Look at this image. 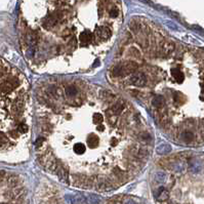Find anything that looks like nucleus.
<instances>
[{
    "instance_id": "obj_10",
    "label": "nucleus",
    "mask_w": 204,
    "mask_h": 204,
    "mask_svg": "<svg viewBox=\"0 0 204 204\" xmlns=\"http://www.w3.org/2000/svg\"><path fill=\"white\" fill-rule=\"evenodd\" d=\"M73 151H74V153L76 154H83L85 153L86 148H85V146L82 145V144H77V145H74V147H73Z\"/></svg>"
},
{
    "instance_id": "obj_14",
    "label": "nucleus",
    "mask_w": 204,
    "mask_h": 204,
    "mask_svg": "<svg viewBox=\"0 0 204 204\" xmlns=\"http://www.w3.org/2000/svg\"><path fill=\"white\" fill-rule=\"evenodd\" d=\"M93 117H95V120L97 121V123H101V122L103 121V120H104V116H103V115L101 114V113H95Z\"/></svg>"
},
{
    "instance_id": "obj_7",
    "label": "nucleus",
    "mask_w": 204,
    "mask_h": 204,
    "mask_svg": "<svg viewBox=\"0 0 204 204\" xmlns=\"http://www.w3.org/2000/svg\"><path fill=\"white\" fill-rule=\"evenodd\" d=\"M124 109H125L124 102H123V101H118L117 103H115V104L112 106V108H111V111H112V112L114 113L115 115H117V114H119V113L122 112Z\"/></svg>"
},
{
    "instance_id": "obj_4",
    "label": "nucleus",
    "mask_w": 204,
    "mask_h": 204,
    "mask_svg": "<svg viewBox=\"0 0 204 204\" xmlns=\"http://www.w3.org/2000/svg\"><path fill=\"white\" fill-rule=\"evenodd\" d=\"M176 49V45L174 43L170 42V41H164L161 44V52L163 54H171Z\"/></svg>"
},
{
    "instance_id": "obj_3",
    "label": "nucleus",
    "mask_w": 204,
    "mask_h": 204,
    "mask_svg": "<svg viewBox=\"0 0 204 204\" xmlns=\"http://www.w3.org/2000/svg\"><path fill=\"white\" fill-rule=\"evenodd\" d=\"M146 82H147V78H146V75L144 74L143 72H136L129 79L130 84H132L133 86H136V87L145 86Z\"/></svg>"
},
{
    "instance_id": "obj_11",
    "label": "nucleus",
    "mask_w": 204,
    "mask_h": 204,
    "mask_svg": "<svg viewBox=\"0 0 204 204\" xmlns=\"http://www.w3.org/2000/svg\"><path fill=\"white\" fill-rule=\"evenodd\" d=\"M87 144L90 146V147H95V145L99 144V138L95 136V135H89L87 138Z\"/></svg>"
},
{
    "instance_id": "obj_6",
    "label": "nucleus",
    "mask_w": 204,
    "mask_h": 204,
    "mask_svg": "<svg viewBox=\"0 0 204 204\" xmlns=\"http://www.w3.org/2000/svg\"><path fill=\"white\" fill-rule=\"evenodd\" d=\"M152 105L159 110V109H161V108L165 107V100H164V97H162V95H156V97H153Z\"/></svg>"
},
{
    "instance_id": "obj_1",
    "label": "nucleus",
    "mask_w": 204,
    "mask_h": 204,
    "mask_svg": "<svg viewBox=\"0 0 204 204\" xmlns=\"http://www.w3.org/2000/svg\"><path fill=\"white\" fill-rule=\"evenodd\" d=\"M7 64L0 60V151L7 149L11 140L21 136L17 118L25 107V95L10 99V95L21 85V79L10 73Z\"/></svg>"
},
{
    "instance_id": "obj_15",
    "label": "nucleus",
    "mask_w": 204,
    "mask_h": 204,
    "mask_svg": "<svg viewBox=\"0 0 204 204\" xmlns=\"http://www.w3.org/2000/svg\"><path fill=\"white\" fill-rule=\"evenodd\" d=\"M125 204H136L135 202H133V201H131V200H129V201H127Z\"/></svg>"
},
{
    "instance_id": "obj_9",
    "label": "nucleus",
    "mask_w": 204,
    "mask_h": 204,
    "mask_svg": "<svg viewBox=\"0 0 204 204\" xmlns=\"http://www.w3.org/2000/svg\"><path fill=\"white\" fill-rule=\"evenodd\" d=\"M171 150L170 146L169 145H165V144H163V145H160L158 147V148L156 149V151H157V153L158 154H166V153H169Z\"/></svg>"
},
{
    "instance_id": "obj_13",
    "label": "nucleus",
    "mask_w": 204,
    "mask_h": 204,
    "mask_svg": "<svg viewBox=\"0 0 204 204\" xmlns=\"http://www.w3.org/2000/svg\"><path fill=\"white\" fill-rule=\"evenodd\" d=\"M155 179L157 181H164V179H165V174H164L163 172H158V174H156Z\"/></svg>"
},
{
    "instance_id": "obj_16",
    "label": "nucleus",
    "mask_w": 204,
    "mask_h": 204,
    "mask_svg": "<svg viewBox=\"0 0 204 204\" xmlns=\"http://www.w3.org/2000/svg\"><path fill=\"white\" fill-rule=\"evenodd\" d=\"M0 204H6V203H0Z\"/></svg>"
},
{
    "instance_id": "obj_8",
    "label": "nucleus",
    "mask_w": 204,
    "mask_h": 204,
    "mask_svg": "<svg viewBox=\"0 0 204 204\" xmlns=\"http://www.w3.org/2000/svg\"><path fill=\"white\" fill-rule=\"evenodd\" d=\"M65 93H66L67 97H75L78 95V90L75 86H67L65 87Z\"/></svg>"
},
{
    "instance_id": "obj_2",
    "label": "nucleus",
    "mask_w": 204,
    "mask_h": 204,
    "mask_svg": "<svg viewBox=\"0 0 204 204\" xmlns=\"http://www.w3.org/2000/svg\"><path fill=\"white\" fill-rule=\"evenodd\" d=\"M138 64L135 62H125L122 64L115 66L112 70V75L114 77H123L131 74L138 69Z\"/></svg>"
},
{
    "instance_id": "obj_12",
    "label": "nucleus",
    "mask_w": 204,
    "mask_h": 204,
    "mask_svg": "<svg viewBox=\"0 0 204 204\" xmlns=\"http://www.w3.org/2000/svg\"><path fill=\"white\" fill-rule=\"evenodd\" d=\"M87 202H88V204H99L101 202V199L99 196L89 195V196L87 197Z\"/></svg>"
},
{
    "instance_id": "obj_5",
    "label": "nucleus",
    "mask_w": 204,
    "mask_h": 204,
    "mask_svg": "<svg viewBox=\"0 0 204 204\" xmlns=\"http://www.w3.org/2000/svg\"><path fill=\"white\" fill-rule=\"evenodd\" d=\"M156 198L159 200V201H165V200L168 199L169 197V193L167 190H165L164 188H159L158 191L155 193Z\"/></svg>"
}]
</instances>
